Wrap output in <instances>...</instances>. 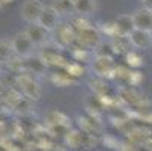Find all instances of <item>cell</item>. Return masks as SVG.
Listing matches in <instances>:
<instances>
[{"label": "cell", "instance_id": "cell-21", "mask_svg": "<svg viewBox=\"0 0 152 151\" xmlns=\"http://www.w3.org/2000/svg\"><path fill=\"white\" fill-rule=\"evenodd\" d=\"M91 88L92 91L101 98V97H105V92H107V85L104 83L102 79H98V80H94L91 82Z\"/></svg>", "mask_w": 152, "mask_h": 151}, {"label": "cell", "instance_id": "cell-22", "mask_svg": "<svg viewBox=\"0 0 152 151\" xmlns=\"http://www.w3.org/2000/svg\"><path fill=\"white\" fill-rule=\"evenodd\" d=\"M121 98H122L124 101L129 103V104H136V103L140 101V95H139L136 91H133V89H124V91L121 92Z\"/></svg>", "mask_w": 152, "mask_h": 151}, {"label": "cell", "instance_id": "cell-18", "mask_svg": "<svg viewBox=\"0 0 152 151\" xmlns=\"http://www.w3.org/2000/svg\"><path fill=\"white\" fill-rule=\"evenodd\" d=\"M47 65L44 63V60H42L41 57H29L27 60H26V70L30 73V71H33V73H42L44 71V68H45Z\"/></svg>", "mask_w": 152, "mask_h": 151}, {"label": "cell", "instance_id": "cell-17", "mask_svg": "<svg viewBox=\"0 0 152 151\" xmlns=\"http://www.w3.org/2000/svg\"><path fill=\"white\" fill-rule=\"evenodd\" d=\"M23 100V97H21V92L20 91H17V89H14V88H9L8 91H6V94L3 95V101L6 103V104H9L11 107H15L18 106V103Z\"/></svg>", "mask_w": 152, "mask_h": 151}, {"label": "cell", "instance_id": "cell-15", "mask_svg": "<svg viewBox=\"0 0 152 151\" xmlns=\"http://www.w3.org/2000/svg\"><path fill=\"white\" fill-rule=\"evenodd\" d=\"M112 44H113V49H115V53H128L129 52V38L128 36H116L113 38L112 41Z\"/></svg>", "mask_w": 152, "mask_h": 151}, {"label": "cell", "instance_id": "cell-33", "mask_svg": "<svg viewBox=\"0 0 152 151\" xmlns=\"http://www.w3.org/2000/svg\"><path fill=\"white\" fill-rule=\"evenodd\" d=\"M11 2H14V0H0V6L6 5V3H11Z\"/></svg>", "mask_w": 152, "mask_h": 151}, {"label": "cell", "instance_id": "cell-3", "mask_svg": "<svg viewBox=\"0 0 152 151\" xmlns=\"http://www.w3.org/2000/svg\"><path fill=\"white\" fill-rule=\"evenodd\" d=\"M44 5H42L39 0H26L21 6V17L24 21L30 24H36L39 21V17L44 11Z\"/></svg>", "mask_w": 152, "mask_h": 151}, {"label": "cell", "instance_id": "cell-2", "mask_svg": "<svg viewBox=\"0 0 152 151\" xmlns=\"http://www.w3.org/2000/svg\"><path fill=\"white\" fill-rule=\"evenodd\" d=\"M11 46L14 50V55L21 57V59H29L33 55V47L35 44L32 42V39L27 36L26 32H20L17 33L12 41H11Z\"/></svg>", "mask_w": 152, "mask_h": 151}, {"label": "cell", "instance_id": "cell-14", "mask_svg": "<svg viewBox=\"0 0 152 151\" xmlns=\"http://www.w3.org/2000/svg\"><path fill=\"white\" fill-rule=\"evenodd\" d=\"M72 8L81 15L83 14H91V12L95 11V0H75Z\"/></svg>", "mask_w": 152, "mask_h": 151}, {"label": "cell", "instance_id": "cell-10", "mask_svg": "<svg viewBox=\"0 0 152 151\" xmlns=\"http://www.w3.org/2000/svg\"><path fill=\"white\" fill-rule=\"evenodd\" d=\"M56 30H57V39L63 46H69L74 41H77V32L69 24H59Z\"/></svg>", "mask_w": 152, "mask_h": 151}, {"label": "cell", "instance_id": "cell-1", "mask_svg": "<svg viewBox=\"0 0 152 151\" xmlns=\"http://www.w3.org/2000/svg\"><path fill=\"white\" fill-rule=\"evenodd\" d=\"M17 85L21 89L23 95L29 100V101H36L41 97V86L33 80V77L27 73L18 74L17 76Z\"/></svg>", "mask_w": 152, "mask_h": 151}, {"label": "cell", "instance_id": "cell-24", "mask_svg": "<svg viewBox=\"0 0 152 151\" xmlns=\"http://www.w3.org/2000/svg\"><path fill=\"white\" fill-rule=\"evenodd\" d=\"M126 63L129 67H133V68H139L143 63V60L136 52H128L126 53Z\"/></svg>", "mask_w": 152, "mask_h": 151}, {"label": "cell", "instance_id": "cell-30", "mask_svg": "<svg viewBox=\"0 0 152 151\" xmlns=\"http://www.w3.org/2000/svg\"><path fill=\"white\" fill-rule=\"evenodd\" d=\"M71 139V144H72V147H77L80 142H81V136L77 133V132H71L69 135H68V141Z\"/></svg>", "mask_w": 152, "mask_h": 151}, {"label": "cell", "instance_id": "cell-12", "mask_svg": "<svg viewBox=\"0 0 152 151\" xmlns=\"http://www.w3.org/2000/svg\"><path fill=\"white\" fill-rule=\"evenodd\" d=\"M41 59L44 60L45 65H53V67H66V60L57 53V50L45 49L41 55Z\"/></svg>", "mask_w": 152, "mask_h": 151}, {"label": "cell", "instance_id": "cell-9", "mask_svg": "<svg viewBox=\"0 0 152 151\" xmlns=\"http://www.w3.org/2000/svg\"><path fill=\"white\" fill-rule=\"evenodd\" d=\"M115 23H116V27H118L119 36H129V35H131V33L136 30L133 15L122 14V15L118 17V20L115 21Z\"/></svg>", "mask_w": 152, "mask_h": 151}, {"label": "cell", "instance_id": "cell-16", "mask_svg": "<svg viewBox=\"0 0 152 151\" xmlns=\"http://www.w3.org/2000/svg\"><path fill=\"white\" fill-rule=\"evenodd\" d=\"M51 82L56 86H71L75 83V79L71 77L68 73H54L51 76Z\"/></svg>", "mask_w": 152, "mask_h": 151}, {"label": "cell", "instance_id": "cell-6", "mask_svg": "<svg viewBox=\"0 0 152 151\" xmlns=\"http://www.w3.org/2000/svg\"><path fill=\"white\" fill-rule=\"evenodd\" d=\"M77 41L81 44V47L84 49H95L99 42H101V35L96 29L94 27H88L84 30L77 32Z\"/></svg>", "mask_w": 152, "mask_h": 151}, {"label": "cell", "instance_id": "cell-4", "mask_svg": "<svg viewBox=\"0 0 152 151\" xmlns=\"http://www.w3.org/2000/svg\"><path fill=\"white\" fill-rule=\"evenodd\" d=\"M92 68L99 79H112L115 77L116 63L113 62V57H95Z\"/></svg>", "mask_w": 152, "mask_h": 151}, {"label": "cell", "instance_id": "cell-28", "mask_svg": "<svg viewBox=\"0 0 152 151\" xmlns=\"http://www.w3.org/2000/svg\"><path fill=\"white\" fill-rule=\"evenodd\" d=\"M72 56H74L75 60H86V59H88V52H86V49L77 47V49H74Z\"/></svg>", "mask_w": 152, "mask_h": 151}, {"label": "cell", "instance_id": "cell-7", "mask_svg": "<svg viewBox=\"0 0 152 151\" xmlns=\"http://www.w3.org/2000/svg\"><path fill=\"white\" fill-rule=\"evenodd\" d=\"M128 38H129L131 46L136 47V49H139V50H146V49H149L152 46V33L151 32H146V30L136 29Z\"/></svg>", "mask_w": 152, "mask_h": 151}, {"label": "cell", "instance_id": "cell-13", "mask_svg": "<svg viewBox=\"0 0 152 151\" xmlns=\"http://www.w3.org/2000/svg\"><path fill=\"white\" fill-rule=\"evenodd\" d=\"M94 52H95V56H96V57H113V55H116L112 41H110V42L101 41L99 44L94 49Z\"/></svg>", "mask_w": 152, "mask_h": 151}, {"label": "cell", "instance_id": "cell-5", "mask_svg": "<svg viewBox=\"0 0 152 151\" xmlns=\"http://www.w3.org/2000/svg\"><path fill=\"white\" fill-rule=\"evenodd\" d=\"M38 24L41 27H44L47 32L56 30L59 26V12L53 8V6H45L44 11H42Z\"/></svg>", "mask_w": 152, "mask_h": 151}, {"label": "cell", "instance_id": "cell-8", "mask_svg": "<svg viewBox=\"0 0 152 151\" xmlns=\"http://www.w3.org/2000/svg\"><path fill=\"white\" fill-rule=\"evenodd\" d=\"M134 18V26L139 30H146V32H152V12L142 8L139 11L134 12L133 15Z\"/></svg>", "mask_w": 152, "mask_h": 151}, {"label": "cell", "instance_id": "cell-20", "mask_svg": "<svg viewBox=\"0 0 152 151\" xmlns=\"http://www.w3.org/2000/svg\"><path fill=\"white\" fill-rule=\"evenodd\" d=\"M12 46L11 42L5 41V39H0V63L2 62H8L11 57H12Z\"/></svg>", "mask_w": 152, "mask_h": 151}, {"label": "cell", "instance_id": "cell-25", "mask_svg": "<svg viewBox=\"0 0 152 151\" xmlns=\"http://www.w3.org/2000/svg\"><path fill=\"white\" fill-rule=\"evenodd\" d=\"M51 6H53L59 14H66L68 9L72 6V3L69 2V0H54Z\"/></svg>", "mask_w": 152, "mask_h": 151}, {"label": "cell", "instance_id": "cell-19", "mask_svg": "<svg viewBox=\"0 0 152 151\" xmlns=\"http://www.w3.org/2000/svg\"><path fill=\"white\" fill-rule=\"evenodd\" d=\"M8 67L12 73H17V74H23L24 70H26V62H23V59L18 57V56H12L8 62Z\"/></svg>", "mask_w": 152, "mask_h": 151}, {"label": "cell", "instance_id": "cell-31", "mask_svg": "<svg viewBox=\"0 0 152 151\" xmlns=\"http://www.w3.org/2000/svg\"><path fill=\"white\" fill-rule=\"evenodd\" d=\"M8 89H9V88H8V85H5L3 80H0V95H5Z\"/></svg>", "mask_w": 152, "mask_h": 151}, {"label": "cell", "instance_id": "cell-23", "mask_svg": "<svg viewBox=\"0 0 152 151\" xmlns=\"http://www.w3.org/2000/svg\"><path fill=\"white\" fill-rule=\"evenodd\" d=\"M65 70H66V73L71 76V77H78V76H81L83 73H84V70H83V67L80 65L78 62H72V63H66V67H65Z\"/></svg>", "mask_w": 152, "mask_h": 151}, {"label": "cell", "instance_id": "cell-29", "mask_svg": "<svg viewBox=\"0 0 152 151\" xmlns=\"http://www.w3.org/2000/svg\"><path fill=\"white\" fill-rule=\"evenodd\" d=\"M140 80H142V76H140L139 71H131V73H129V76H128V79H126V82L129 85H137Z\"/></svg>", "mask_w": 152, "mask_h": 151}, {"label": "cell", "instance_id": "cell-32", "mask_svg": "<svg viewBox=\"0 0 152 151\" xmlns=\"http://www.w3.org/2000/svg\"><path fill=\"white\" fill-rule=\"evenodd\" d=\"M142 3H143V8L151 11L152 12V0H142Z\"/></svg>", "mask_w": 152, "mask_h": 151}, {"label": "cell", "instance_id": "cell-27", "mask_svg": "<svg viewBox=\"0 0 152 151\" xmlns=\"http://www.w3.org/2000/svg\"><path fill=\"white\" fill-rule=\"evenodd\" d=\"M102 32H104L107 36H112V38L119 36V32H118L116 23H104V26H102Z\"/></svg>", "mask_w": 152, "mask_h": 151}, {"label": "cell", "instance_id": "cell-26", "mask_svg": "<svg viewBox=\"0 0 152 151\" xmlns=\"http://www.w3.org/2000/svg\"><path fill=\"white\" fill-rule=\"evenodd\" d=\"M48 119L53 122V124H56V125H66L68 122V118L65 116L62 112H57V110H53L51 113H50V116H48Z\"/></svg>", "mask_w": 152, "mask_h": 151}, {"label": "cell", "instance_id": "cell-11", "mask_svg": "<svg viewBox=\"0 0 152 151\" xmlns=\"http://www.w3.org/2000/svg\"><path fill=\"white\" fill-rule=\"evenodd\" d=\"M24 32L27 33V36L32 39V42L35 46H42L47 41V30L44 27H41L38 23L36 24H30Z\"/></svg>", "mask_w": 152, "mask_h": 151}]
</instances>
